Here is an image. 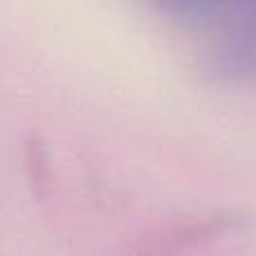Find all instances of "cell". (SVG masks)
Listing matches in <instances>:
<instances>
[{
    "label": "cell",
    "instance_id": "1",
    "mask_svg": "<svg viewBox=\"0 0 256 256\" xmlns=\"http://www.w3.org/2000/svg\"><path fill=\"white\" fill-rule=\"evenodd\" d=\"M207 70L222 81L256 79V27H248L214 48L207 56Z\"/></svg>",
    "mask_w": 256,
    "mask_h": 256
},
{
    "label": "cell",
    "instance_id": "2",
    "mask_svg": "<svg viewBox=\"0 0 256 256\" xmlns=\"http://www.w3.org/2000/svg\"><path fill=\"white\" fill-rule=\"evenodd\" d=\"M148 4L164 9L176 16H189V18H202L209 14H216L222 9L220 0H144Z\"/></svg>",
    "mask_w": 256,
    "mask_h": 256
},
{
    "label": "cell",
    "instance_id": "3",
    "mask_svg": "<svg viewBox=\"0 0 256 256\" xmlns=\"http://www.w3.org/2000/svg\"><path fill=\"white\" fill-rule=\"evenodd\" d=\"M222 9H256V0H220Z\"/></svg>",
    "mask_w": 256,
    "mask_h": 256
}]
</instances>
